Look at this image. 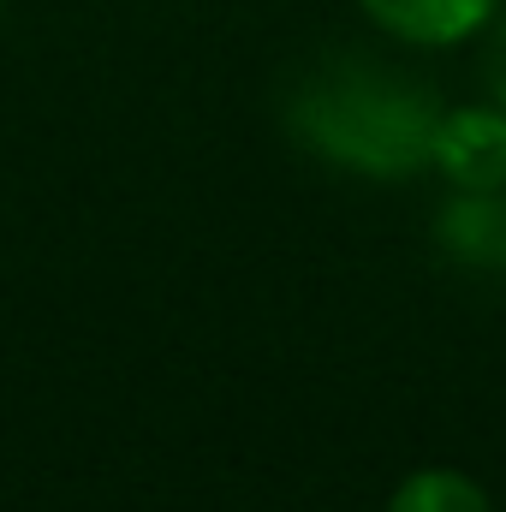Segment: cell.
<instances>
[{"mask_svg": "<svg viewBox=\"0 0 506 512\" xmlns=\"http://www.w3.org/2000/svg\"><path fill=\"white\" fill-rule=\"evenodd\" d=\"M441 96L376 60H334L298 84L286 126L292 137L340 173L358 179H411L429 167Z\"/></svg>", "mask_w": 506, "mask_h": 512, "instance_id": "obj_1", "label": "cell"}, {"mask_svg": "<svg viewBox=\"0 0 506 512\" xmlns=\"http://www.w3.org/2000/svg\"><path fill=\"white\" fill-rule=\"evenodd\" d=\"M429 173L447 179V191H506V108L501 102H459L441 108Z\"/></svg>", "mask_w": 506, "mask_h": 512, "instance_id": "obj_2", "label": "cell"}, {"mask_svg": "<svg viewBox=\"0 0 506 512\" xmlns=\"http://www.w3.org/2000/svg\"><path fill=\"white\" fill-rule=\"evenodd\" d=\"M399 48H465L489 30L506 0H352Z\"/></svg>", "mask_w": 506, "mask_h": 512, "instance_id": "obj_3", "label": "cell"}, {"mask_svg": "<svg viewBox=\"0 0 506 512\" xmlns=\"http://www.w3.org/2000/svg\"><path fill=\"white\" fill-rule=\"evenodd\" d=\"M435 245L483 274H506V191H453L435 215Z\"/></svg>", "mask_w": 506, "mask_h": 512, "instance_id": "obj_4", "label": "cell"}, {"mask_svg": "<svg viewBox=\"0 0 506 512\" xmlns=\"http://www.w3.org/2000/svg\"><path fill=\"white\" fill-rule=\"evenodd\" d=\"M381 512H495V501L459 465H417L411 477H399Z\"/></svg>", "mask_w": 506, "mask_h": 512, "instance_id": "obj_5", "label": "cell"}, {"mask_svg": "<svg viewBox=\"0 0 506 512\" xmlns=\"http://www.w3.org/2000/svg\"><path fill=\"white\" fill-rule=\"evenodd\" d=\"M483 90H489V102L506 108V6L483 30Z\"/></svg>", "mask_w": 506, "mask_h": 512, "instance_id": "obj_6", "label": "cell"}]
</instances>
